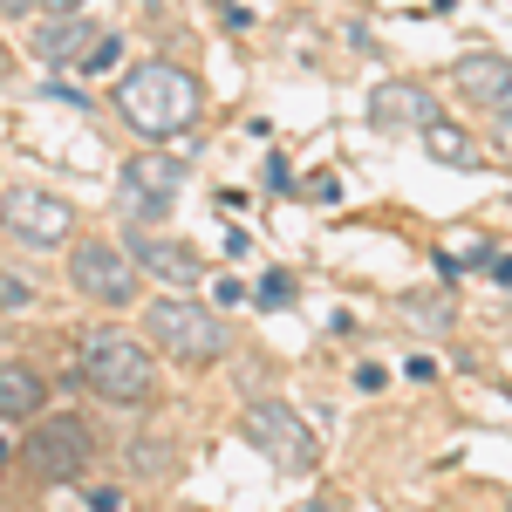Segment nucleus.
Returning a JSON list of instances; mask_svg holds the SVG:
<instances>
[{
	"label": "nucleus",
	"mask_w": 512,
	"mask_h": 512,
	"mask_svg": "<svg viewBox=\"0 0 512 512\" xmlns=\"http://www.w3.org/2000/svg\"><path fill=\"white\" fill-rule=\"evenodd\" d=\"M82 48H89V28H82V21H69V14H55V28H41V35H35V55H41V62H76Z\"/></svg>",
	"instance_id": "obj_13"
},
{
	"label": "nucleus",
	"mask_w": 512,
	"mask_h": 512,
	"mask_svg": "<svg viewBox=\"0 0 512 512\" xmlns=\"http://www.w3.org/2000/svg\"><path fill=\"white\" fill-rule=\"evenodd\" d=\"M0 7H7V14H28V7H35V0H0Z\"/></svg>",
	"instance_id": "obj_22"
},
{
	"label": "nucleus",
	"mask_w": 512,
	"mask_h": 512,
	"mask_svg": "<svg viewBox=\"0 0 512 512\" xmlns=\"http://www.w3.org/2000/svg\"><path fill=\"white\" fill-rule=\"evenodd\" d=\"M492 137H499V158L512 164V110H499V130H492Z\"/></svg>",
	"instance_id": "obj_19"
},
{
	"label": "nucleus",
	"mask_w": 512,
	"mask_h": 512,
	"mask_svg": "<svg viewBox=\"0 0 512 512\" xmlns=\"http://www.w3.org/2000/svg\"><path fill=\"white\" fill-rule=\"evenodd\" d=\"M41 403H48L41 369H28V362H7V369H0V417H7V424H28V417H41Z\"/></svg>",
	"instance_id": "obj_12"
},
{
	"label": "nucleus",
	"mask_w": 512,
	"mask_h": 512,
	"mask_svg": "<svg viewBox=\"0 0 512 512\" xmlns=\"http://www.w3.org/2000/svg\"><path fill=\"white\" fill-rule=\"evenodd\" d=\"M355 390H390V376H383L376 362H362V369H355Z\"/></svg>",
	"instance_id": "obj_18"
},
{
	"label": "nucleus",
	"mask_w": 512,
	"mask_h": 512,
	"mask_svg": "<svg viewBox=\"0 0 512 512\" xmlns=\"http://www.w3.org/2000/svg\"><path fill=\"white\" fill-rule=\"evenodd\" d=\"M69 280H76L82 301H96V308H130L137 301V267H130V253H117L110 239H89L69 253Z\"/></svg>",
	"instance_id": "obj_6"
},
{
	"label": "nucleus",
	"mask_w": 512,
	"mask_h": 512,
	"mask_svg": "<svg viewBox=\"0 0 512 512\" xmlns=\"http://www.w3.org/2000/svg\"><path fill=\"white\" fill-rule=\"evenodd\" d=\"M246 437H253V444L274 458L280 472H308V465L321 458L315 431H308V424H301L287 403H253V410H246Z\"/></svg>",
	"instance_id": "obj_7"
},
{
	"label": "nucleus",
	"mask_w": 512,
	"mask_h": 512,
	"mask_svg": "<svg viewBox=\"0 0 512 512\" xmlns=\"http://www.w3.org/2000/svg\"><path fill=\"white\" fill-rule=\"evenodd\" d=\"M403 308H410L417 321H444V315H451V301H437V294H410Z\"/></svg>",
	"instance_id": "obj_17"
},
{
	"label": "nucleus",
	"mask_w": 512,
	"mask_h": 512,
	"mask_svg": "<svg viewBox=\"0 0 512 512\" xmlns=\"http://www.w3.org/2000/svg\"><path fill=\"white\" fill-rule=\"evenodd\" d=\"M492 280H506V287H512V253L499 260V267H492Z\"/></svg>",
	"instance_id": "obj_21"
},
{
	"label": "nucleus",
	"mask_w": 512,
	"mask_h": 512,
	"mask_svg": "<svg viewBox=\"0 0 512 512\" xmlns=\"http://www.w3.org/2000/svg\"><path fill=\"white\" fill-rule=\"evenodd\" d=\"M35 7H41V14H76L82 0H35Z\"/></svg>",
	"instance_id": "obj_20"
},
{
	"label": "nucleus",
	"mask_w": 512,
	"mask_h": 512,
	"mask_svg": "<svg viewBox=\"0 0 512 512\" xmlns=\"http://www.w3.org/2000/svg\"><path fill=\"white\" fill-rule=\"evenodd\" d=\"M287 301H294V280H287V274L260 280V308H287Z\"/></svg>",
	"instance_id": "obj_16"
},
{
	"label": "nucleus",
	"mask_w": 512,
	"mask_h": 512,
	"mask_svg": "<svg viewBox=\"0 0 512 512\" xmlns=\"http://www.w3.org/2000/svg\"><path fill=\"white\" fill-rule=\"evenodd\" d=\"M144 328H151V342H158L164 355H178V362H219L226 342H233L226 321H219V308H205L192 294L151 301V308H144Z\"/></svg>",
	"instance_id": "obj_3"
},
{
	"label": "nucleus",
	"mask_w": 512,
	"mask_h": 512,
	"mask_svg": "<svg viewBox=\"0 0 512 512\" xmlns=\"http://www.w3.org/2000/svg\"><path fill=\"white\" fill-rule=\"evenodd\" d=\"M198 82L171 62H144V69H123L117 82V117L137 130V137H178L198 123Z\"/></svg>",
	"instance_id": "obj_1"
},
{
	"label": "nucleus",
	"mask_w": 512,
	"mask_h": 512,
	"mask_svg": "<svg viewBox=\"0 0 512 512\" xmlns=\"http://www.w3.org/2000/svg\"><path fill=\"white\" fill-rule=\"evenodd\" d=\"M117 55H123V41L117 35H96L89 48H82L76 62H82V76H103V69H117Z\"/></svg>",
	"instance_id": "obj_15"
},
{
	"label": "nucleus",
	"mask_w": 512,
	"mask_h": 512,
	"mask_svg": "<svg viewBox=\"0 0 512 512\" xmlns=\"http://www.w3.org/2000/svg\"><path fill=\"white\" fill-rule=\"evenodd\" d=\"M458 89L472 96V110H512V62L506 55H465Z\"/></svg>",
	"instance_id": "obj_11"
},
{
	"label": "nucleus",
	"mask_w": 512,
	"mask_h": 512,
	"mask_svg": "<svg viewBox=\"0 0 512 512\" xmlns=\"http://www.w3.org/2000/svg\"><path fill=\"white\" fill-rule=\"evenodd\" d=\"M178 185H185V164H178V158H130V164H123V178H117L130 226L144 233L151 219H164L171 198H178Z\"/></svg>",
	"instance_id": "obj_8"
},
{
	"label": "nucleus",
	"mask_w": 512,
	"mask_h": 512,
	"mask_svg": "<svg viewBox=\"0 0 512 512\" xmlns=\"http://www.w3.org/2000/svg\"><path fill=\"white\" fill-rule=\"evenodd\" d=\"M96 458V431L82 417H35V437L21 444V465L41 485H62V478H82Z\"/></svg>",
	"instance_id": "obj_4"
},
{
	"label": "nucleus",
	"mask_w": 512,
	"mask_h": 512,
	"mask_svg": "<svg viewBox=\"0 0 512 512\" xmlns=\"http://www.w3.org/2000/svg\"><path fill=\"white\" fill-rule=\"evenodd\" d=\"M0 226H7V239H21V246L48 253V246H69V233H76V205L55 198V192L21 185V192L0 198Z\"/></svg>",
	"instance_id": "obj_5"
},
{
	"label": "nucleus",
	"mask_w": 512,
	"mask_h": 512,
	"mask_svg": "<svg viewBox=\"0 0 512 512\" xmlns=\"http://www.w3.org/2000/svg\"><path fill=\"white\" fill-rule=\"evenodd\" d=\"M417 137H424V151H431L437 164H472V137H465V130H458V123H424V130H417Z\"/></svg>",
	"instance_id": "obj_14"
},
{
	"label": "nucleus",
	"mask_w": 512,
	"mask_h": 512,
	"mask_svg": "<svg viewBox=\"0 0 512 512\" xmlns=\"http://www.w3.org/2000/svg\"><path fill=\"white\" fill-rule=\"evenodd\" d=\"M82 383L103 403H144V396L158 390V369H151L144 342H130L123 328H96L82 342Z\"/></svg>",
	"instance_id": "obj_2"
},
{
	"label": "nucleus",
	"mask_w": 512,
	"mask_h": 512,
	"mask_svg": "<svg viewBox=\"0 0 512 512\" xmlns=\"http://www.w3.org/2000/svg\"><path fill=\"white\" fill-rule=\"evenodd\" d=\"M369 123L376 130H424V123H437V103L424 82H376L369 89Z\"/></svg>",
	"instance_id": "obj_9"
},
{
	"label": "nucleus",
	"mask_w": 512,
	"mask_h": 512,
	"mask_svg": "<svg viewBox=\"0 0 512 512\" xmlns=\"http://www.w3.org/2000/svg\"><path fill=\"white\" fill-rule=\"evenodd\" d=\"M130 267H137V274L171 280V287H198V274H205L192 246H178V239H151V233L130 239Z\"/></svg>",
	"instance_id": "obj_10"
}]
</instances>
